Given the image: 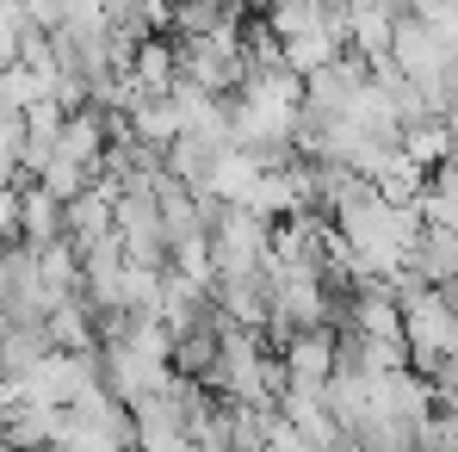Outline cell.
Returning <instances> with one entry per match:
<instances>
[{
	"instance_id": "6da1fadb",
	"label": "cell",
	"mask_w": 458,
	"mask_h": 452,
	"mask_svg": "<svg viewBox=\"0 0 458 452\" xmlns=\"http://www.w3.org/2000/svg\"><path fill=\"white\" fill-rule=\"evenodd\" d=\"M390 69L403 81H415V87H428V81H440L446 69H458V44L446 31H434V25H421V19H396V31H390Z\"/></svg>"
},
{
	"instance_id": "7a4b0ae2",
	"label": "cell",
	"mask_w": 458,
	"mask_h": 452,
	"mask_svg": "<svg viewBox=\"0 0 458 452\" xmlns=\"http://www.w3.org/2000/svg\"><path fill=\"white\" fill-rule=\"evenodd\" d=\"M335 366H341L335 328H304V335L279 341V378H285V384H328Z\"/></svg>"
},
{
	"instance_id": "3957f363",
	"label": "cell",
	"mask_w": 458,
	"mask_h": 452,
	"mask_svg": "<svg viewBox=\"0 0 458 452\" xmlns=\"http://www.w3.org/2000/svg\"><path fill=\"white\" fill-rule=\"evenodd\" d=\"M409 273L434 292H458V235L440 224H421L415 248H409Z\"/></svg>"
}]
</instances>
